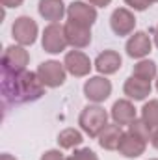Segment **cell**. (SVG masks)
Listing matches in <instances>:
<instances>
[{
  "label": "cell",
  "mask_w": 158,
  "mask_h": 160,
  "mask_svg": "<svg viewBox=\"0 0 158 160\" xmlns=\"http://www.w3.org/2000/svg\"><path fill=\"white\" fill-rule=\"evenodd\" d=\"M0 89H2L4 108L36 102L45 95V86L39 80L37 73H34V71H22V73H15V75L2 73Z\"/></svg>",
  "instance_id": "6da1fadb"
},
{
  "label": "cell",
  "mask_w": 158,
  "mask_h": 160,
  "mask_svg": "<svg viewBox=\"0 0 158 160\" xmlns=\"http://www.w3.org/2000/svg\"><path fill=\"white\" fill-rule=\"evenodd\" d=\"M78 125L89 138H99L102 128L108 125V112L99 104H87L80 112Z\"/></svg>",
  "instance_id": "7a4b0ae2"
},
{
  "label": "cell",
  "mask_w": 158,
  "mask_h": 160,
  "mask_svg": "<svg viewBox=\"0 0 158 160\" xmlns=\"http://www.w3.org/2000/svg\"><path fill=\"white\" fill-rule=\"evenodd\" d=\"M30 63V54L22 45H9L6 47L2 54V73L15 75L26 71V65Z\"/></svg>",
  "instance_id": "3957f363"
},
{
  "label": "cell",
  "mask_w": 158,
  "mask_h": 160,
  "mask_svg": "<svg viewBox=\"0 0 158 160\" xmlns=\"http://www.w3.org/2000/svg\"><path fill=\"white\" fill-rule=\"evenodd\" d=\"M43 50L48 54H60L67 48V38H65V28L60 22H50L45 26L43 36H41Z\"/></svg>",
  "instance_id": "277c9868"
},
{
  "label": "cell",
  "mask_w": 158,
  "mask_h": 160,
  "mask_svg": "<svg viewBox=\"0 0 158 160\" xmlns=\"http://www.w3.org/2000/svg\"><path fill=\"white\" fill-rule=\"evenodd\" d=\"M37 34H39V26L37 22L28 17V15H21L15 19L13 26H11V36L13 39L17 41V45H22V47H30L34 45L37 39Z\"/></svg>",
  "instance_id": "5b68a950"
},
{
  "label": "cell",
  "mask_w": 158,
  "mask_h": 160,
  "mask_svg": "<svg viewBox=\"0 0 158 160\" xmlns=\"http://www.w3.org/2000/svg\"><path fill=\"white\" fill-rule=\"evenodd\" d=\"M36 73L45 88H60L65 84V77H67L65 65L56 60H47V62L39 63Z\"/></svg>",
  "instance_id": "8992f818"
},
{
  "label": "cell",
  "mask_w": 158,
  "mask_h": 160,
  "mask_svg": "<svg viewBox=\"0 0 158 160\" xmlns=\"http://www.w3.org/2000/svg\"><path fill=\"white\" fill-rule=\"evenodd\" d=\"M112 95V82L106 77H89L84 84V97L93 102V104H101L104 102L108 97Z\"/></svg>",
  "instance_id": "52a82bcc"
},
{
  "label": "cell",
  "mask_w": 158,
  "mask_h": 160,
  "mask_svg": "<svg viewBox=\"0 0 158 160\" xmlns=\"http://www.w3.org/2000/svg\"><path fill=\"white\" fill-rule=\"evenodd\" d=\"M110 28L117 38L132 36L136 28V17L128 8H116L110 15Z\"/></svg>",
  "instance_id": "ba28073f"
},
{
  "label": "cell",
  "mask_w": 158,
  "mask_h": 160,
  "mask_svg": "<svg viewBox=\"0 0 158 160\" xmlns=\"http://www.w3.org/2000/svg\"><path fill=\"white\" fill-rule=\"evenodd\" d=\"M63 65H65L67 73L73 75V77H77V78L87 77V75L91 73V67H93L89 56L84 54L82 50H77V48H75V50H69V52L65 54Z\"/></svg>",
  "instance_id": "9c48e42d"
},
{
  "label": "cell",
  "mask_w": 158,
  "mask_h": 160,
  "mask_svg": "<svg viewBox=\"0 0 158 160\" xmlns=\"http://www.w3.org/2000/svg\"><path fill=\"white\" fill-rule=\"evenodd\" d=\"M67 19L91 28V26L95 24V21H97V8L91 6L89 2L73 0V2L67 6Z\"/></svg>",
  "instance_id": "30bf717a"
},
{
  "label": "cell",
  "mask_w": 158,
  "mask_h": 160,
  "mask_svg": "<svg viewBox=\"0 0 158 160\" xmlns=\"http://www.w3.org/2000/svg\"><path fill=\"white\" fill-rule=\"evenodd\" d=\"M63 28H65L67 43L73 48L80 50V48L89 47V43H91V28L89 26H84L80 22H75V21H69L67 19V22L63 24Z\"/></svg>",
  "instance_id": "8fae6325"
},
{
  "label": "cell",
  "mask_w": 158,
  "mask_h": 160,
  "mask_svg": "<svg viewBox=\"0 0 158 160\" xmlns=\"http://www.w3.org/2000/svg\"><path fill=\"white\" fill-rule=\"evenodd\" d=\"M145 149H147V142L145 140H141L140 136H136L130 130L123 132L119 147H117L121 157H125V158H138V157H141L145 153Z\"/></svg>",
  "instance_id": "7c38bea8"
},
{
  "label": "cell",
  "mask_w": 158,
  "mask_h": 160,
  "mask_svg": "<svg viewBox=\"0 0 158 160\" xmlns=\"http://www.w3.org/2000/svg\"><path fill=\"white\" fill-rule=\"evenodd\" d=\"M151 48H153V41L147 36V32H134L125 45L126 54L134 60H143L145 56H149Z\"/></svg>",
  "instance_id": "4fadbf2b"
},
{
  "label": "cell",
  "mask_w": 158,
  "mask_h": 160,
  "mask_svg": "<svg viewBox=\"0 0 158 160\" xmlns=\"http://www.w3.org/2000/svg\"><path fill=\"white\" fill-rule=\"evenodd\" d=\"M95 69L101 73V75H114V73H117L119 69H121V65H123V58H121V54H119L117 50H102L97 58H95Z\"/></svg>",
  "instance_id": "5bb4252c"
},
{
  "label": "cell",
  "mask_w": 158,
  "mask_h": 160,
  "mask_svg": "<svg viewBox=\"0 0 158 160\" xmlns=\"http://www.w3.org/2000/svg\"><path fill=\"white\" fill-rule=\"evenodd\" d=\"M151 82L141 80L138 77H128L123 84V93L130 99V101H145L151 95Z\"/></svg>",
  "instance_id": "9a60e30c"
},
{
  "label": "cell",
  "mask_w": 158,
  "mask_h": 160,
  "mask_svg": "<svg viewBox=\"0 0 158 160\" xmlns=\"http://www.w3.org/2000/svg\"><path fill=\"white\" fill-rule=\"evenodd\" d=\"M110 116H112L114 123H117L121 127H125V125L128 127L132 121L138 118L136 116V108H134V104H132L130 99H119V101H116L114 106H112Z\"/></svg>",
  "instance_id": "2e32d148"
},
{
  "label": "cell",
  "mask_w": 158,
  "mask_h": 160,
  "mask_svg": "<svg viewBox=\"0 0 158 160\" xmlns=\"http://www.w3.org/2000/svg\"><path fill=\"white\" fill-rule=\"evenodd\" d=\"M37 11L45 21H50V22H60L63 15H67V8L63 0H39Z\"/></svg>",
  "instance_id": "e0dca14e"
},
{
  "label": "cell",
  "mask_w": 158,
  "mask_h": 160,
  "mask_svg": "<svg viewBox=\"0 0 158 160\" xmlns=\"http://www.w3.org/2000/svg\"><path fill=\"white\" fill-rule=\"evenodd\" d=\"M123 136V128L121 125L114 123V125H106L102 128V132L99 134V145L106 151H117L119 142Z\"/></svg>",
  "instance_id": "ac0fdd59"
},
{
  "label": "cell",
  "mask_w": 158,
  "mask_h": 160,
  "mask_svg": "<svg viewBox=\"0 0 158 160\" xmlns=\"http://www.w3.org/2000/svg\"><path fill=\"white\" fill-rule=\"evenodd\" d=\"M82 142H84L82 132L77 130V128H73V127L63 128V130L58 134V145H60L62 149H75V147L82 145Z\"/></svg>",
  "instance_id": "d6986e66"
},
{
  "label": "cell",
  "mask_w": 158,
  "mask_h": 160,
  "mask_svg": "<svg viewBox=\"0 0 158 160\" xmlns=\"http://www.w3.org/2000/svg\"><path fill=\"white\" fill-rule=\"evenodd\" d=\"M132 77H138L141 80H147V82H153L158 77V67L153 60H140L134 69H132Z\"/></svg>",
  "instance_id": "ffe728a7"
},
{
  "label": "cell",
  "mask_w": 158,
  "mask_h": 160,
  "mask_svg": "<svg viewBox=\"0 0 158 160\" xmlns=\"http://www.w3.org/2000/svg\"><path fill=\"white\" fill-rule=\"evenodd\" d=\"M141 119L145 121V125L151 130L158 128V99H151L149 102L143 104V108H141Z\"/></svg>",
  "instance_id": "44dd1931"
},
{
  "label": "cell",
  "mask_w": 158,
  "mask_h": 160,
  "mask_svg": "<svg viewBox=\"0 0 158 160\" xmlns=\"http://www.w3.org/2000/svg\"><path fill=\"white\" fill-rule=\"evenodd\" d=\"M128 130H130V132H134L136 136H140L141 140H145V142H151V132H153V130H151V128L145 125V121L141 119V118H140V119L136 118V119L132 121V123L128 125Z\"/></svg>",
  "instance_id": "7402d4cb"
},
{
  "label": "cell",
  "mask_w": 158,
  "mask_h": 160,
  "mask_svg": "<svg viewBox=\"0 0 158 160\" xmlns=\"http://www.w3.org/2000/svg\"><path fill=\"white\" fill-rule=\"evenodd\" d=\"M67 160H99V157L89 147H82V149H75L73 155L67 157Z\"/></svg>",
  "instance_id": "603a6c76"
},
{
  "label": "cell",
  "mask_w": 158,
  "mask_h": 160,
  "mask_svg": "<svg viewBox=\"0 0 158 160\" xmlns=\"http://www.w3.org/2000/svg\"><path fill=\"white\" fill-rule=\"evenodd\" d=\"M128 8H132L134 11H145L147 8H151L153 4H156L158 0H123Z\"/></svg>",
  "instance_id": "cb8c5ba5"
},
{
  "label": "cell",
  "mask_w": 158,
  "mask_h": 160,
  "mask_svg": "<svg viewBox=\"0 0 158 160\" xmlns=\"http://www.w3.org/2000/svg\"><path fill=\"white\" fill-rule=\"evenodd\" d=\"M39 160H67V158H65V155L60 149H48V151H45L41 155Z\"/></svg>",
  "instance_id": "d4e9b609"
},
{
  "label": "cell",
  "mask_w": 158,
  "mask_h": 160,
  "mask_svg": "<svg viewBox=\"0 0 158 160\" xmlns=\"http://www.w3.org/2000/svg\"><path fill=\"white\" fill-rule=\"evenodd\" d=\"M22 2L24 0H0V4L7 9V8H19V6H22Z\"/></svg>",
  "instance_id": "484cf974"
},
{
  "label": "cell",
  "mask_w": 158,
  "mask_h": 160,
  "mask_svg": "<svg viewBox=\"0 0 158 160\" xmlns=\"http://www.w3.org/2000/svg\"><path fill=\"white\" fill-rule=\"evenodd\" d=\"M91 6H95V8H106V6H110L112 4V0H87Z\"/></svg>",
  "instance_id": "4316f807"
},
{
  "label": "cell",
  "mask_w": 158,
  "mask_h": 160,
  "mask_svg": "<svg viewBox=\"0 0 158 160\" xmlns=\"http://www.w3.org/2000/svg\"><path fill=\"white\" fill-rule=\"evenodd\" d=\"M151 145L158 149V128H155L153 132H151Z\"/></svg>",
  "instance_id": "83f0119b"
},
{
  "label": "cell",
  "mask_w": 158,
  "mask_h": 160,
  "mask_svg": "<svg viewBox=\"0 0 158 160\" xmlns=\"http://www.w3.org/2000/svg\"><path fill=\"white\" fill-rule=\"evenodd\" d=\"M151 34H153V38H155V45H156V48H158V24L155 28H151Z\"/></svg>",
  "instance_id": "f1b7e54d"
},
{
  "label": "cell",
  "mask_w": 158,
  "mask_h": 160,
  "mask_svg": "<svg viewBox=\"0 0 158 160\" xmlns=\"http://www.w3.org/2000/svg\"><path fill=\"white\" fill-rule=\"evenodd\" d=\"M0 160H17L15 157H11V155H7V153H4L2 157H0Z\"/></svg>",
  "instance_id": "f546056e"
},
{
  "label": "cell",
  "mask_w": 158,
  "mask_h": 160,
  "mask_svg": "<svg viewBox=\"0 0 158 160\" xmlns=\"http://www.w3.org/2000/svg\"><path fill=\"white\" fill-rule=\"evenodd\" d=\"M156 91H158V77H156Z\"/></svg>",
  "instance_id": "4dcf8cb0"
},
{
  "label": "cell",
  "mask_w": 158,
  "mask_h": 160,
  "mask_svg": "<svg viewBox=\"0 0 158 160\" xmlns=\"http://www.w3.org/2000/svg\"><path fill=\"white\" fill-rule=\"evenodd\" d=\"M149 160H158V158H149Z\"/></svg>",
  "instance_id": "1f68e13d"
}]
</instances>
